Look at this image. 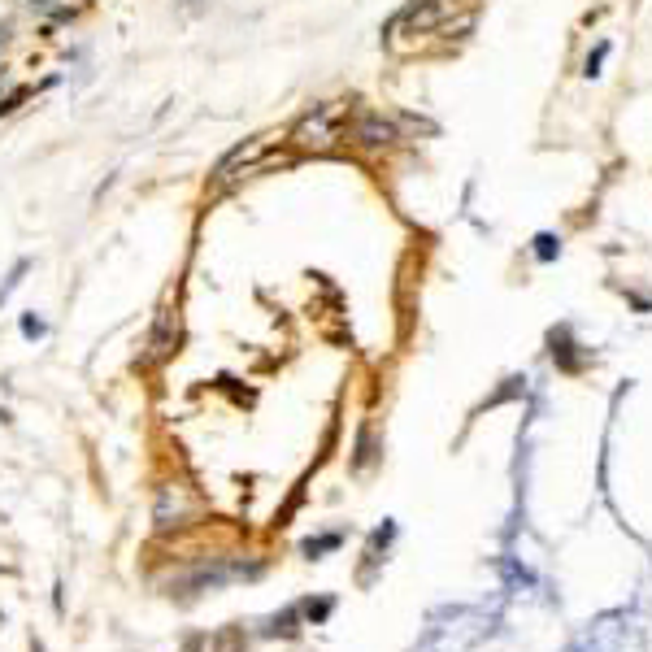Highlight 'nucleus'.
<instances>
[{
  "instance_id": "obj_9",
  "label": "nucleus",
  "mask_w": 652,
  "mask_h": 652,
  "mask_svg": "<svg viewBox=\"0 0 652 652\" xmlns=\"http://www.w3.org/2000/svg\"><path fill=\"white\" fill-rule=\"evenodd\" d=\"M31 5H35V9H48V5H53V0H31Z\"/></svg>"
},
{
  "instance_id": "obj_1",
  "label": "nucleus",
  "mask_w": 652,
  "mask_h": 652,
  "mask_svg": "<svg viewBox=\"0 0 652 652\" xmlns=\"http://www.w3.org/2000/svg\"><path fill=\"white\" fill-rule=\"evenodd\" d=\"M344 118H348V100H326V105L305 109L283 140L300 148V153H331L344 140Z\"/></svg>"
},
{
  "instance_id": "obj_3",
  "label": "nucleus",
  "mask_w": 652,
  "mask_h": 652,
  "mask_svg": "<svg viewBox=\"0 0 652 652\" xmlns=\"http://www.w3.org/2000/svg\"><path fill=\"white\" fill-rule=\"evenodd\" d=\"M440 14H444V9H440V0H409V5L400 9V14H396L392 22H387L383 40L396 48V40H400V35H405V31H413V35H418V31H431L435 22H440Z\"/></svg>"
},
{
  "instance_id": "obj_7",
  "label": "nucleus",
  "mask_w": 652,
  "mask_h": 652,
  "mask_svg": "<svg viewBox=\"0 0 652 652\" xmlns=\"http://www.w3.org/2000/svg\"><path fill=\"white\" fill-rule=\"evenodd\" d=\"M539 248H535V253L539 257H544V261H553L557 253H561V240H557V235H539V240H535Z\"/></svg>"
},
{
  "instance_id": "obj_4",
  "label": "nucleus",
  "mask_w": 652,
  "mask_h": 652,
  "mask_svg": "<svg viewBox=\"0 0 652 652\" xmlns=\"http://www.w3.org/2000/svg\"><path fill=\"white\" fill-rule=\"evenodd\" d=\"M348 140H353L357 148H366V153H383V148L396 144V127L383 114H370V109H366V114H357L353 131H348Z\"/></svg>"
},
{
  "instance_id": "obj_5",
  "label": "nucleus",
  "mask_w": 652,
  "mask_h": 652,
  "mask_svg": "<svg viewBox=\"0 0 652 652\" xmlns=\"http://www.w3.org/2000/svg\"><path fill=\"white\" fill-rule=\"evenodd\" d=\"M27 270H31V261H27V257H22V261H18V266H14V270H9V279H5V287H0V300H5L9 292H14V287L22 283V274H27Z\"/></svg>"
},
{
  "instance_id": "obj_2",
  "label": "nucleus",
  "mask_w": 652,
  "mask_h": 652,
  "mask_svg": "<svg viewBox=\"0 0 652 652\" xmlns=\"http://www.w3.org/2000/svg\"><path fill=\"white\" fill-rule=\"evenodd\" d=\"M274 144H283V135L279 131H261V135H253V140H244L240 148H231V153L218 161V170H213V187H231L235 179H248L253 170H261V157H266Z\"/></svg>"
},
{
  "instance_id": "obj_8",
  "label": "nucleus",
  "mask_w": 652,
  "mask_h": 652,
  "mask_svg": "<svg viewBox=\"0 0 652 652\" xmlns=\"http://www.w3.org/2000/svg\"><path fill=\"white\" fill-rule=\"evenodd\" d=\"M605 57H609V44H600L596 53L587 57V66H583V74H587V79H596V74H600V66H605Z\"/></svg>"
},
{
  "instance_id": "obj_6",
  "label": "nucleus",
  "mask_w": 652,
  "mask_h": 652,
  "mask_svg": "<svg viewBox=\"0 0 652 652\" xmlns=\"http://www.w3.org/2000/svg\"><path fill=\"white\" fill-rule=\"evenodd\" d=\"M44 331H48L44 318H35V313H22V335H27V340H40Z\"/></svg>"
}]
</instances>
